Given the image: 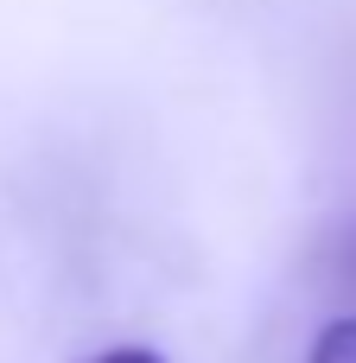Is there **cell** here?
Returning <instances> with one entry per match:
<instances>
[{
	"label": "cell",
	"mask_w": 356,
	"mask_h": 363,
	"mask_svg": "<svg viewBox=\"0 0 356 363\" xmlns=\"http://www.w3.org/2000/svg\"><path fill=\"white\" fill-rule=\"evenodd\" d=\"M306 363H356V319H331V325L312 338Z\"/></svg>",
	"instance_id": "1"
},
{
	"label": "cell",
	"mask_w": 356,
	"mask_h": 363,
	"mask_svg": "<svg viewBox=\"0 0 356 363\" xmlns=\"http://www.w3.org/2000/svg\"><path fill=\"white\" fill-rule=\"evenodd\" d=\"M83 363H172L166 351H153V345H108V351H96V357Z\"/></svg>",
	"instance_id": "2"
}]
</instances>
